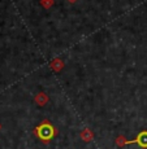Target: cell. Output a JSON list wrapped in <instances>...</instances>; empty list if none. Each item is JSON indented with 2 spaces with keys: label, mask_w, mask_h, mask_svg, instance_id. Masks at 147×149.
Here are the masks:
<instances>
[{
  "label": "cell",
  "mask_w": 147,
  "mask_h": 149,
  "mask_svg": "<svg viewBox=\"0 0 147 149\" xmlns=\"http://www.w3.org/2000/svg\"><path fill=\"white\" fill-rule=\"evenodd\" d=\"M33 134L38 137L43 144L48 145L51 140H52L55 136H57L59 131H57V128L55 127L48 119H43L42 123H39L33 130Z\"/></svg>",
  "instance_id": "obj_1"
},
{
  "label": "cell",
  "mask_w": 147,
  "mask_h": 149,
  "mask_svg": "<svg viewBox=\"0 0 147 149\" xmlns=\"http://www.w3.org/2000/svg\"><path fill=\"white\" fill-rule=\"evenodd\" d=\"M138 144L141 148L146 149L147 148V131H142L138 134V136L133 140H128V144Z\"/></svg>",
  "instance_id": "obj_2"
},
{
  "label": "cell",
  "mask_w": 147,
  "mask_h": 149,
  "mask_svg": "<svg viewBox=\"0 0 147 149\" xmlns=\"http://www.w3.org/2000/svg\"><path fill=\"white\" fill-rule=\"evenodd\" d=\"M34 101H35V104L38 107H46L48 104V101H50V97L46 92H38L34 97Z\"/></svg>",
  "instance_id": "obj_3"
},
{
  "label": "cell",
  "mask_w": 147,
  "mask_h": 149,
  "mask_svg": "<svg viewBox=\"0 0 147 149\" xmlns=\"http://www.w3.org/2000/svg\"><path fill=\"white\" fill-rule=\"evenodd\" d=\"M65 64L64 61H63L61 58H59V57H56V58H53L52 61L50 62V69L52 71H55V73H60V71L64 69Z\"/></svg>",
  "instance_id": "obj_4"
},
{
  "label": "cell",
  "mask_w": 147,
  "mask_h": 149,
  "mask_svg": "<svg viewBox=\"0 0 147 149\" xmlns=\"http://www.w3.org/2000/svg\"><path fill=\"white\" fill-rule=\"evenodd\" d=\"M79 137L83 143H90V141H93V139H94V132L89 127H85L79 132Z\"/></svg>",
  "instance_id": "obj_5"
},
{
  "label": "cell",
  "mask_w": 147,
  "mask_h": 149,
  "mask_svg": "<svg viewBox=\"0 0 147 149\" xmlns=\"http://www.w3.org/2000/svg\"><path fill=\"white\" fill-rule=\"evenodd\" d=\"M115 144H116V147H119V148H124L125 145H128V140L125 139V136L119 135L116 137V140H115Z\"/></svg>",
  "instance_id": "obj_6"
},
{
  "label": "cell",
  "mask_w": 147,
  "mask_h": 149,
  "mask_svg": "<svg viewBox=\"0 0 147 149\" xmlns=\"http://www.w3.org/2000/svg\"><path fill=\"white\" fill-rule=\"evenodd\" d=\"M39 1H40V5H42L44 9H50L55 4V0H39Z\"/></svg>",
  "instance_id": "obj_7"
},
{
  "label": "cell",
  "mask_w": 147,
  "mask_h": 149,
  "mask_svg": "<svg viewBox=\"0 0 147 149\" xmlns=\"http://www.w3.org/2000/svg\"><path fill=\"white\" fill-rule=\"evenodd\" d=\"M68 3H70V4H74V3H77L78 1V0H67Z\"/></svg>",
  "instance_id": "obj_8"
},
{
  "label": "cell",
  "mask_w": 147,
  "mask_h": 149,
  "mask_svg": "<svg viewBox=\"0 0 147 149\" xmlns=\"http://www.w3.org/2000/svg\"><path fill=\"white\" fill-rule=\"evenodd\" d=\"M0 130H1V125H0Z\"/></svg>",
  "instance_id": "obj_9"
}]
</instances>
